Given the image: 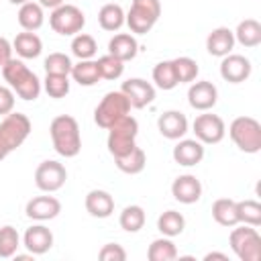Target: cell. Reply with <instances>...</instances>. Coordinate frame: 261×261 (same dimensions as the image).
<instances>
[{
  "label": "cell",
  "instance_id": "6da1fadb",
  "mask_svg": "<svg viewBox=\"0 0 261 261\" xmlns=\"http://www.w3.org/2000/svg\"><path fill=\"white\" fill-rule=\"evenodd\" d=\"M51 141L55 151L61 157H75L82 151V137H80V124L73 116L61 114L51 120L49 126Z\"/></svg>",
  "mask_w": 261,
  "mask_h": 261
},
{
  "label": "cell",
  "instance_id": "7a4b0ae2",
  "mask_svg": "<svg viewBox=\"0 0 261 261\" xmlns=\"http://www.w3.org/2000/svg\"><path fill=\"white\" fill-rule=\"evenodd\" d=\"M2 75L12 88V92L18 94L22 100H37L41 94V80L20 61V59H10L2 67Z\"/></svg>",
  "mask_w": 261,
  "mask_h": 261
},
{
  "label": "cell",
  "instance_id": "3957f363",
  "mask_svg": "<svg viewBox=\"0 0 261 261\" xmlns=\"http://www.w3.org/2000/svg\"><path fill=\"white\" fill-rule=\"evenodd\" d=\"M31 135V120L27 114L10 112L0 122V161L18 149Z\"/></svg>",
  "mask_w": 261,
  "mask_h": 261
},
{
  "label": "cell",
  "instance_id": "277c9868",
  "mask_svg": "<svg viewBox=\"0 0 261 261\" xmlns=\"http://www.w3.org/2000/svg\"><path fill=\"white\" fill-rule=\"evenodd\" d=\"M106 130H108V151L112 157H122L137 147L135 139L139 135V122L130 114L114 120Z\"/></svg>",
  "mask_w": 261,
  "mask_h": 261
},
{
  "label": "cell",
  "instance_id": "5b68a950",
  "mask_svg": "<svg viewBox=\"0 0 261 261\" xmlns=\"http://www.w3.org/2000/svg\"><path fill=\"white\" fill-rule=\"evenodd\" d=\"M228 135L241 151L245 153L261 151V124L253 116H237L228 126Z\"/></svg>",
  "mask_w": 261,
  "mask_h": 261
},
{
  "label": "cell",
  "instance_id": "8992f818",
  "mask_svg": "<svg viewBox=\"0 0 261 261\" xmlns=\"http://www.w3.org/2000/svg\"><path fill=\"white\" fill-rule=\"evenodd\" d=\"M161 14V2L159 0H133L130 10L124 14V22L128 24L130 33L145 35L153 29Z\"/></svg>",
  "mask_w": 261,
  "mask_h": 261
},
{
  "label": "cell",
  "instance_id": "52a82bcc",
  "mask_svg": "<svg viewBox=\"0 0 261 261\" xmlns=\"http://www.w3.org/2000/svg\"><path fill=\"white\" fill-rule=\"evenodd\" d=\"M128 112H130V102H128V98H126L120 90H118V92H108V94L100 100V104L96 106V110H94V120H96V124H98L100 128H108L114 120L126 116Z\"/></svg>",
  "mask_w": 261,
  "mask_h": 261
},
{
  "label": "cell",
  "instance_id": "ba28073f",
  "mask_svg": "<svg viewBox=\"0 0 261 261\" xmlns=\"http://www.w3.org/2000/svg\"><path fill=\"white\" fill-rule=\"evenodd\" d=\"M230 249L241 261H259L261 259V237L255 226H239L230 232Z\"/></svg>",
  "mask_w": 261,
  "mask_h": 261
},
{
  "label": "cell",
  "instance_id": "9c48e42d",
  "mask_svg": "<svg viewBox=\"0 0 261 261\" xmlns=\"http://www.w3.org/2000/svg\"><path fill=\"white\" fill-rule=\"evenodd\" d=\"M49 24L55 33L69 37V35H77L84 24H86V16L84 12L73 6V4H61L57 8H53L51 16H49Z\"/></svg>",
  "mask_w": 261,
  "mask_h": 261
},
{
  "label": "cell",
  "instance_id": "30bf717a",
  "mask_svg": "<svg viewBox=\"0 0 261 261\" xmlns=\"http://www.w3.org/2000/svg\"><path fill=\"white\" fill-rule=\"evenodd\" d=\"M192 128H194L196 139L202 145H216V143H220L224 139V133H226L224 120L218 114H210L208 110L204 114H198L196 116Z\"/></svg>",
  "mask_w": 261,
  "mask_h": 261
},
{
  "label": "cell",
  "instance_id": "8fae6325",
  "mask_svg": "<svg viewBox=\"0 0 261 261\" xmlns=\"http://www.w3.org/2000/svg\"><path fill=\"white\" fill-rule=\"evenodd\" d=\"M65 179H67L65 167L59 161H53V159L43 161L37 167V171H35V184H37V188L41 192H47V194L61 190L63 184H65Z\"/></svg>",
  "mask_w": 261,
  "mask_h": 261
},
{
  "label": "cell",
  "instance_id": "7c38bea8",
  "mask_svg": "<svg viewBox=\"0 0 261 261\" xmlns=\"http://www.w3.org/2000/svg\"><path fill=\"white\" fill-rule=\"evenodd\" d=\"M120 92L128 98L130 108H145L155 100V88L153 84L141 80V77H130L126 82H122Z\"/></svg>",
  "mask_w": 261,
  "mask_h": 261
},
{
  "label": "cell",
  "instance_id": "4fadbf2b",
  "mask_svg": "<svg viewBox=\"0 0 261 261\" xmlns=\"http://www.w3.org/2000/svg\"><path fill=\"white\" fill-rule=\"evenodd\" d=\"M220 75L228 84H241V82L249 80V75H251V61L245 55L228 53V55L222 57Z\"/></svg>",
  "mask_w": 261,
  "mask_h": 261
},
{
  "label": "cell",
  "instance_id": "5bb4252c",
  "mask_svg": "<svg viewBox=\"0 0 261 261\" xmlns=\"http://www.w3.org/2000/svg\"><path fill=\"white\" fill-rule=\"evenodd\" d=\"M218 100V90L212 82H194L188 90V102L194 110H200V112H206L210 108H214Z\"/></svg>",
  "mask_w": 261,
  "mask_h": 261
},
{
  "label": "cell",
  "instance_id": "9a60e30c",
  "mask_svg": "<svg viewBox=\"0 0 261 261\" xmlns=\"http://www.w3.org/2000/svg\"><path fill=\"white\" fill-rule=\"evenodd\" d=\"M171 194L181 204H194V202H198L202 198V184H200V179L196 175L186 173V175H179V177L173 179Z\"/></svg>",
  "mask_w": 261,
  "mask_h": 261
},
{
  "label": "cell",
  "instance_id": "2e32d148",
  "mask_svg": "<svg viewBox=\"0 0 261 261\" xmlns=\"http://www.w3.org/2000/svg\"><path fill=\"white\" fill-rule=\"evenodd\" d=\"M157 128L165 139L177 141L188 133V118L179 110H167L157 118Z\"/></svg>",
  "mask_w": 261,
  "mask_h": 261
},
{
  "label": "cell",
  "instance_id": "e0dca14e",
  "mask_svg": "<svg viewBox=\"0 0 261 261\" xmlns=\"http://www.w3.org/2000/svg\"><path fill=\"white\" fill-rule=\"evenodd\" d=\"M24 212H27L29 218L39 220V222L51 220L61 212V202L57 198H53V196H37V198L27 202Z\"/></svg>",
  "mask_w": 261,
  "mask_h": 261
},
{
  "label": "cell",
  "instance_id": "ac0fdd59",
  "mask_svg": "<svg viewBox=\"0 0 261 261\" xmlns=\"http://www.w3.org/2000/svg\"><path fill=\"white\" fill-rule=\"evenodd\" d=\"M22 243H24L29 253L45 255L53 247V232L45 224H33L31 228H27V232L22 237Z\"/></svg>",
  "mask_w": 261,
  "mask_h": 261
},
{
  "label": "cell",
  "instance_id": "d6986e66",
  "mask_svg": "<svg viewBox=\"0 0 261 261\" xmlns=\"http://www.w3.org/2000/svg\"><path fill=\"white\" fill-rule=\"evenodd\" d=\"M204 159V145L198 139H181L173 147V161L184 167H194Z\"/></svg>",
  "mask_w": 261,
  "mask_h": 261
},
{
  "label": "cell",
  "instance_id": "ffe728a7",
  "mask_svg": "<svg viewBox=\"0 0 261 261\" xmlns=\"http://www.w3.org/2000/svg\"><path fill=\"white\" fill-rule=\"evenodd\" d=\"M234 47V33L228 27H218L206 37V49L214 57H224Z\"/></svg>",
  "mask_w": 261,
  "mask_h": 261
},
{
  "label": "cell",
  "instance_id": "44dd1931",
  "mask_svg": "<svg viewBox=\"0 0 261 261\" xmlns=\"http://www.w3.org/2000/svg\"><path fill=\"white\" fill-rule=\"evenodd\" d=\"M86 210L94 218H108L114 212V198L106 190H92L86 196Z\"/></svg>",
  "mask_w": 261,
  "mask_h": 261
},
{
  "label": "cell",
  "instance_id": "7402d4cb",
  "mask_svg": "<svg viewBox=\"0 0 261 261\" xmlns=\"http://www.w3.org/2000/svg\"><path fill=\"white\" fill-rule=\"evenodd\" d=\"M137 51H139V43L133 35L128 33H118L114 35L110 41H108V53L114 55L116 59L120 61H130L137 57Z\"/></svg>",
  "mask_w": 261,
  "mask_h": 261
},
{
  "label": "cell",
  "instance_id": "603a6c76",
  "mask_svg": "<svg viewBox=\"0 0 261 261\" xmlns=\"http://www.w3.org/2000/svg\"><path fill=\"white\" fill-rule=\"evenodd\" d=\"M12 51H16L22 59H35L41 55L43 51V43L41 39L33 33V31H24V33H18L12 41Z\"/></svg>",
  "mask_w": 261,
  "mask_h": 261
},
{
  "label": "cell",
  "instance_id": "cb8c5ba5",
  "mask_svg": "<svg viewBox=\"0 0 261 261\" xmlns=\"http://www.w3.org/2000/svg\"><path fill=\"white\" fill-rule=\"evenodd\" d=\"M43 20H45V14H43V6L39 2H27V4H20L18 8V24L24 29V31H37L43 27Z\"/></svg>",
  "mask_w": 261,
  "mask_h": 261
},
{
  "label": "cell",
  "instance_id": "d4e9b609",
  "mask_svg": "<svg viewBox=\"0 0 261 261\" xmlns=\"http://www.w3.org/2000/svg\"><path fill=\"white\" fill-rule=\"evenodd\" d=\"M234 33V41H239L243 47H257L261 43V24L255 18H245L239 22Z\"/></svg>",
  "mask_w": 261,
  "mask_h": 261
},
{
  "label": "cell",
  "instance_id": "484cf974",
  "mask_svg": "<svg viewBox=\"0 0 261 261\" xmlns=\"http://www.w3.org/2000/svg\"><path fill=\"white\" fill-rule=\"evenodd\" d=\"M71 77L80 86H96L102 80L100 71H98V63L92 59H82L80 63H75L71 67Z\"/></svg>",
  "mask_w": 261,
  "mask_h": 261
},
{
  "label": "cell",
  "instance_id": "4316f807",
  "mask_svg": "<svg viewBox=\"0 0 261 261\" xmlns=\"http://www.w3.org/2000/svg\"><path fill=\"white\" fill-rule=\"evenodd\" d=\"M114 163L116 167L122 171V173H128V175H135V173H141L145 169V163H147V155L141 147H135L133 151H128L126 155L122 157H114Z\"/></svg>",
  "mask_w": 261,
  "mask_h": 261
},
{
  "label": "cell",
  "instance_id": "83f0119b",
  "mask_svg": "<svg viewBox=\"0 0 261 261\" xmlns=\"http://www.w3.org/2000/svg\"><path fill=\"white\" fill-rule=\"evenodd\" d=\"M212 216L218 224L222 226H237L239 216H237V202L230 198H220L212 204Z\"/></svg>",
  "mask_w": 261,
  "mask_h": 261
},
{
  "label": "cell",
  "instance_id": "f1b7e54d",
  "mask_svg": "<svg viewBox=\"0 0 261 261\" xmlns=\"http://www.w3.org/2000/svg\"><path fill=\"white\" fill-rule=\"evenodd\" d=\"M157 228L163 237H177L184 232L186 228V218L177 212V210H165L159 218H157Z\"/></svg>",
  "mask_w": 261,
  "mask_h": 261
},
{
  "label": "cell",
  "instance_id": "f546056e",
  "mask_svg": "<svg viewBox=\"0 0 261 261\" xmlns=\"http://www.w3.org/2000/svg\"><path fill=\"white\" fill-rule=\"evenodd\" d=\"M98 22L104 31H118L124 24V10L120 8V4H104L98 12Z\"/></svg>",
  "mask_w": 261,
  "mask_h": 261
},
{
  "label": "cell",
  "instance_id": "4dcf8cb0",
  "mask_svg": "<svg viewBox=\"0 0 261 261\" xmlns=\"http://www.w3.org/2000/svg\"><path fill=\"white\" fill-rule=\"evenodd\" d=\"M147 257H149V261H173L177 257V249H175V245L169 237L155 239L149 245Z\"/></svg>",
  "mask_w": 261,
  "mask_h": 261
},
{
  "label": "cell",
  "instance_id": "1f68e13d",
  "mask_svg": "<svg viewBox=\"0 0 261 261\" xmlns=\"http://www.w3.org/2000/svg\"><path fill=\"white\" fill-rule=\"evenodd\" d=\"M118 222L126 232H139L145 226V210L141 206H137V204H130L120 212V220Z\"/></svg>",
  "mask_w": 261,
  "mask_h": 261
},
{
  "label": "cell",
  "instance_id": "d6a6232c",
  "mask_svg": "<svg viewBox=\"0 0 261 261\" xmlns=\"http://www.w3.org/2000/svg\"><path fill=\"white\" fill-rule=\"evenodd\" d=\"M153 82L157 88L161 90H173L177 86V77H175V69L171 61H159L153 67Z\"/></svg>",
  "mask_w": 261,
  "mask_h": 261
},
{
  "label": "cell",
  "instance_id": "836d02e7",
  "mask_svg": "<svg viewBox=\"0 0 261 261\" xmlns=\"http://www.w3.org/2000/svg\"><path fill=\"white\" fill-rule=\"evenodd\" d=\"M237 216H239V222H243V224L259 226L261 224V204L257 200H241V202H237Z\"/></svg>",
  "mask_w": 261,
  "mask_h": 261
},
{
  "label": "cell",
  "instance_id": "e575fe53",
  "mask_svg": "<svg viewBox=\"0 0 261 261\" xmlns=\"http://www.w3.org/2000/svg\"><path fill=\"white\" fill-rule=\"evenodd\" d=\"M98 51V45H96V39L92 35H86V33H77L71 41V53L82 61V59H92Z\"/></svg>",
  "mask_w": 261,
  "mask_h": 261
},
{
  "label": "cell",
  "instance_id": "d590c367",
  "mask_svg": "<svg viewBox=\"0 0 261 261\" xmlns=\"http://www.w3.org/2000/svg\"><path fill=\"white\" fill-rule=\"evenodd\" d=\"M18 247H20V237H18L16 228L10 226V224L2 226L0 228V257L2 259L14 257Z\"/></svg>",
  "mask_w": 261,
  "mask_h": 261
},
{
  "label": "cell",
  "instance_id": "8d00e7d4",
  "mask_svg": "<svg viewBox=\"0 0 261 261\" xmlns=\"http://www.w3.org/2000/svg\"><path fill=\"white\" fill-rule=\"evenodd\" d=\"M173 63V69H175V77H177V84H190L196 80L198 75V63L192 59V57H175L171 59Z\"/></svg>",
  "mask_w": 261,
  "mask_h": 261
},
{
  "label": "cell",
  "instance_id": "74e56055",
  "mask_svg": "<svg viewBox=\"0 0 261 261\" xmlns=\"http://www.w3.org/2000/svg\"><path fill=\"white\" fill-rule=\"evenodd\" d=\"M98 71H100V77L102 80H118L124 71V61L116 59L114 55H102L98 61Z\"/></svg>",
  "mask_w": 261,
  "mask_h": 261
},
{
  "label": "cell",
  "instance_id": "f35d334b",
  "mask_svg": "<svg viewBox=\"0 0 261 261\" xmlns=\"http://www.w3.org/2000/svg\"><path fill=\"white\" fill-rule=\"evenodd\" d=\"M45 71L47 73H57V75H69L71 73V59L65 53H49L45 57Z\"/></svg>",
  "mask_w": 261,
  "mask_h": 261
},
{
  "label": "cell",
  "instance_id": "ab89813d",
  "mask_svg": "<svg viewBox=\"0 0 261 261\" xmlns=\"http://www.w3.org/2000/svg\"><path fill=\"white\" fill-rule=\"evenodd\" d=\"M43 88L51 98H63L69 92V80H67V75L47 73L43 80Z\"/></svg>",
  "mask_w": 261,
  "mask_h": 261
},
{
  "label": "cell",
  "instance_id": "60d3db41",
  "mask_svg": "<svg viewBox=\"0 0 261 261\" xmlns=\"http://www.w3.org/2000/svg\"><path fill=\"white\" fill-rule=\"evenodd\" d=\"M98 257H100L102 261H124V259H126V251H124L120 245H116V243H106V245L100 249Z\"/></svg>",
  "mask_w": 261,
  "mask_h": 261
},
{
  "label": "cell",
  "instance_id": "b9f144b4",
  "mask_svg": "<svg viewBox=\"0 0 261 261\" xmlns=\"http://www.w3.org/2000/svg\"><path fill=\"white\" fill-rule=\"evenodd\" d=\"M12 108H14V92H12V88L0 86V116L10 114Z\"/></svg>",
  "mask_w": 261,
  "mask_h": 261
},
{
  "label": "cell",
  "instance_id": "7bdbcfd3",
  "mask_svg": "<svg viewBox=\"0 0 261 261\" xmlns=\"http://www.w3.org/2000/svg\"><path fill=\"white\" fill-rule=\"evenodd\" d=\"M12 59V43L4 37H0V67H4Z\"/></svg>",
  "mask_w": 261,
  "mask_h": 261
},
{
  "label": "cell",
  "instance_id": "ee69618b",
  "mask_svg": "<svg viewBox=\"0 0 261 261\" xmlns=\"http://www.w3.org/2000/svg\"><path fill=\"white\" fill-rule=\"evenodd\" d=\"M39 4H41L43 8H57V6L65 4V0H39Z\"/></svg>",
  "mask_w": 261,
  "mask_h": 261
},
{
  "label": "cell",
  "instance_id": "f6af8a7d",
  "mask_svg": "<svg viewBox=\"0 0 261 261\" xmlns=\"http://www.w3.org/2000/svg\"><path fill=\"white\" fill-rule=\"evenodd\" d=\"M204 259H206V261H212V259H222V261H226L228 257H226L224 253H208Z\"/></svg>",
  "mask_w": 261,
  "mask_h": 261
},
{
  "label": "cell",
  "instance_id": "bcb514c9",
  "mask_svg": "<svg viewBox=\"0 0 261 261\" xmlns=\"http://www.w3.org/2000/svg\"><path fill=\"white\" fill-rule=\"evenodd\" d=\"M10 4H27V2H31V0H8Z\"/></svg>",
  "mask_w": 261,
  "mask_h": 261
}]
</instances>
